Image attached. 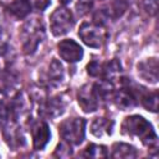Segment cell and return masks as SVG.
<instances>
[{"label":"cell","instance_id":"18","mask_svg":"<svg viewBox=\"0 0 159 159\" xmlns=\"http://www.w3.org/2000/svg\"><path fill=\"white\" fill-rule=\"evenodd\" d=\"M87 72L92 77H102L103 72V63H99L97 61H92L87 65Z\"/></svg>","mask_w":159,"mask_h":159},{"label":"cell","instance_id":"12","mask_svg":"<svg viewBox=\"0 0 159 159\" xmlns=\"http://www.w3.org/2000/svg\"><path fill=\"white\" fill-rule=\"evenodd\" d=\"M138 75L149 83H157L158 82V60L155 57H152L139 62Z\"/></svg>","mask_w":159,"mask_h":159},{"label":"cell","instance_id":"19","mask_svg":"<svg viewBox=\"0 0 159 159\" xmlns=\"http://www.w3.org/2000/svg\"><path fill=\"white\" fill-rule=\"evenodd\" d=\"M70 155H72V149L68 143H61L57 145V148L55 150V157L65 158V157H70Z\"/></svg>","mask_w":159,"mask_h":159},{"label":"cell","instance_id":"6","mask_svg":"<svg viewBox=\"0 0 159 159\" xmlns=\"http://www.w3.org/2000/svg\"><path fill=\"white\" fill-rule=\"evenodd\" d=\"M77 98H78V103H80L81 108L87 113L94 112L99 106V101H102L99 94H98V92H97L96 84H86V86H83L78 91Z\"/></svg>","mask_w":159,"mask_h":159},{"label":"cell","instance_id":"16","mask_svg":"<svg viewBox=\"0 0 159 159\" xmlns=\"http://www.w3.org/2000/svg\"><path fill=\"white\" fill-rule=\"evenodd\" d=\"M140 102L142 104L152 112H157L158 111V92H148L144 91V88L140 89Z\"/></svg>","mask_w":159,"mask_h":159},{"label":"cell","instance_id":"21","mask_svg":"<svg viewBox=\"0 0 159 159\" xmlns=\"http://www.w3.org/2000/svg\"><path fill=\"white\" fill-rule=\"evenodd\" d=\"M51 4L50 0H35V7L37 10H45Z\"/></svg>","mask_w":159,"mask_h":159},{"label":"cell","instance_id":"9","mask_svg":"<svg viewBox=\"0 0 159 159\" xmlns=\"http://www.w3.org/2000/svg\"><path fill=\"white\" fill-rule=\"evenodd\" d=\"M31 134H32V142H34V148L36 150H41L46 147L51 138V132L46 122L39 120L35 122L31 127Z\"/></svg>","mask_w":159,"mask_h":159},{"label":"cell","instance_id":"13","mask_svg":"<svg viewBox=\"0 0 159 159\" xmlns=\"http://www.w3.org/2000/svg\"><path fill=\"white\" fill-rule=\"evenodd\" d=\"M113 120L108 118H96L92 124H91V132L96 137H104V135H111L112 129H113Z\"/></svg>","mask_w":159,"mask_h":159},{"label":"cell","instance_id":"17","mask_svg":"<svg viewBox=\"0 0 159 159\" xmlns=\"http://www.w3.org/2000/svg\"><path fill=\"white\" fill-rule=\"evenodd\" d=\"M107 155L108 154L106 147L98 144H89L82 153V157H88V158H106Z\"/></svg>","mask_w":159,"mask_h":159},{"label":"cell","instance_id":"3","mask_svg":"<svg viewBox=\"0 0 159 159\" xmlns=\"http://www.w3.org/2000/svg\"><path fill=\"white\" fill-rule=\"evenodd\" d=\"M86 120L83 118H68L65 119L60 127L58 132L61 138L72 145H78L84 139Z\"/></svg>","mask_w":159,"mask_h":159},{"label":"cell","instance_id":"24","mask_svg":"<svg viewBox=\"0 0 159 159\" xmlns=\"http://www.w3.org/2000/svg\"><path fill=\"white\" fill-rule=\"evenodd\" d=\"M147 1H149V2H153V4H157V0H147Z\"/></svg>","mask_w":159,"mask_h":159},{"label":"cell","instance_id":"2","mask_svg":"<svg viewBox=\"0 0 159 159\" xmlns=\"http://www.w3.org/2000/svg\"><path fill=\"white\" fill-rule=\"evenodd\" d=\"M43 39H45V30H43V24L40 19L34 17L24 24L21 30V40L25 53H34Z\"/></svg>","mask_w":159,"mask_h":159},{"label":"cell","instance_id":"1","mask_svg":"<svg viewBox=\"0 0 159 159\" xmlns=\"http://www.w3.org/2000/svg\"><path fill=\"white\" fill-rule=\"evenodd\" d=\"M122 133L140 138V140L149 148H157L158 145V138L152 124L142 116L127 117L122 123Z\"/></svg>","mask_w":159,"mask_h":159},{"label":"cell","instance_id":"5","mask_svg":"<svg viewBox=\"0 0 159 159\" xmlns=\"http://www.w3.org/2000/svg\"><path fill=\"white\" fill-rule=\"evenodd\" d=\"M75 24L72 12L66 7H57L50 16V27L55 36L67 34Z\"/></svg>","mask_w":159,"mask_h":159},{"label":"cell","instance_id":"4","mask_svg":"<svg viewBox=\"0 0 159 159\" xmlns=\"http://www.w3.org/2000/svg\"><path fill=\"white\" fill-rule=\"evenodd\" d=\"M78 36L89 47L98 48L107 40V31L96 22H83L78 30Z\"/></svg>","mask_w":159,"mask_h":159},{"label":"cell","instance_id":"11","mask_svg":"<svg viewBox=\"0 0 159 159\" xmlns=\"http://www.w3.org/2000/svg\"><path fill=\"white\" fill-rule=\"evenodd\" d=\"M65 107H66V102L61 97H52L42 102V104L40 106L39 113L45 117L55 118L65 112Z\"/></svg>","mask_w":159,"mask_h":159},{"label":"cell","instance_id":"15","mask_svg":"<svg viewBox=\"0 0 159 159\" xmlns=\"http://www.w3.org/2000/svg\"><path fill=\"white\" fill-rule=\"evenodd\" d=\"M112 157L132 159L137 157V150L133 145H129L127 143H114L112 147Z\"/></svg>","mask_w":159,"mask_h":159},{"label":"cell","instance_id":"20","mask_svg":"<svg viewBox=\"0 0 159 159\" xmlns=\"http://www.w3.org/2000/svg\"><path fill=\"white\" fill-rule=\"evenodd\" d=\"M7 47H9L7 34L2 29H0V55H4L7 51Z\"/></svg>","mask_w":159,"mask_h":159},{"label":"cell","instance_id":"14","mask_svg":"<svg viewBox=\"0 0 159 159\" xmlns=\"http://www.w3.org/2000/svg\"><path fill=\"white\" fill-rule=\"evenodd\" d=\"M7 11L16 19H24L30 14L31 5L27 0H15L7 6Z\"/></svg>","mask_w":159,"mask_h":159},{"label":"cell","instance_id":"10","mask_svg":"<svg viewBox=\"0 0 159 159\" xmlns=\"http://www.w3.org/2000/svg\"><path fill=\"white\" fill-rule=\"evenodd\" d=\"M62 78H63V67L57 60L52 58L47 68L42 72L40 80L45 86H56L62 81Z\"/></svg>","mask_w":159,"mask_h":159},{"label":"cell","instance_id":"23","mask_svg":"<svg viewBox=\"0 0 159 159\" xmlns=\"http://www.w3.org/2000/svg\"><path fill=\"white\" fill-rule=\"evenodd\" d=\"M1 83H4V80H0V91H1V88H4V86Z\"/></svg>","mask_w":159,"mask_h":159},{"label":"cell","instance_id":"22","mask_svg":"<svg viewBox=\"0 0 159 159\" xmlns=\"http://www.w3.org/2000/svg\"><path fill=\"white\" fill-rule=\"evenodd\" d=\"M62 5H70V4H72L73 1H76V0H58Z\"/></svg>","mask_w":159,"mask_h":159},{"label":"cell","instance_id":"7","mask_svg":"<svg viewBox=\"0 0 159 159\" xmlns=\"http://www.w3.org/2000/svg\"><path fill=\"white\" fill-rule=\"evenodd\" d=\"M114 103L122 111L133 108L137 104V91L129 86L128 81H123V87L114 93Z\"/></svg>","mask_w":159,"mask_h":159},{"label":"cell","instance_id":"8","mask_svg":"<svg viewBox=\"0 0 159 159\" xmlns=\"http://www.w3.org/2000/svg\"><path fill=\"white\" fill-rule=\"evenodd\" d=\"M58 53L60 56L67 61V62H78L83 57V50L82 47L73 40L67 39L62 40L58 43Z\"/></svg>","mask_w":159,"mask_h":159}]
</instances>
